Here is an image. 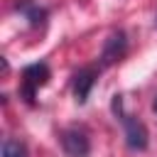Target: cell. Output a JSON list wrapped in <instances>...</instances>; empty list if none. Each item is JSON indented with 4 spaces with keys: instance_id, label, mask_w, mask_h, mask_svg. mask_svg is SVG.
<instances>
[{
    "instance_id": "obj_1",
    "label": "cell",
    "mask_w": 157,
    "mask_h": 157,
    "mask_svg": "<svg viewBox=\"0 0 157 157\" xmlns=\"http://www.w3.org/2000/svg\"><path fill=\"white\" fill-rule=\"evenodd\" d=\"M113 113L118 115V120L123 123V130H125V145L135 152H142L147 150L150 145V135H147V128L142 120H137L135 115H128L123 110V96H113Z\"/></svg>"
},
{
    "instance_id": "obj_7",
    "label": "cell",
    "mask_w": 157,
    "mask_h": 157,
    "mask_svg": "<svg viewBox=\"0 0 157 157\" xmlns=\"http://www.w3.org/2000/svg\"><path fill=\"white\" fill-rule=\"evenodd\" d=\"M2 157H29V152H27V145L22 140L7 137L2 142Z\"/></svg>"
},
{
    "instance_id": "obj_3",
    "label": "cell",
    "mask_w": 157,
    "mask_h": 157,
    "mask_svg": "<svg viewBox=\"0 0 157 157\" xmlns=\"http://www.w3.org/2000/svg\"><path fill=\"white\" fill-rule=\"evenodd\" d=\"M61 150L66 152V157H88L91 140H88L86 130H81V128L64 130L61 132Z\"/></svg>"
},
{
    "instance_id": "obj_4",
    "label": "cell",
    "mask_w": 157,
    "mask_h": 157,
    "mask_svg": "<svg viewBox=\"0 0 157 157\" xmlns=\"http://www.w3.org/2000/svg\"><path fill=\"white\" fill-rule=\"evenodd\" d=\"M128 52V34L123 29H115L108 34V39L103 42V52H101V64L103 66H110L115 64L118 59H123Z\"/></svg>"
},
{
    "instance_id": "obj_2",
    "label": "cell",
    "mask_w": 157,
    "mask_h": 157,
    "mask_svg": "<svg viewBox=\"0 0 157 157\" xmlns=\"http://www.w3.org/2000/svg\"><path fill=\"white\" fill-rule=\"evenodd\" d=\"M49 76H52V71H49V66L44 61L25 66L22 69V78H20V98H25V103L32 105L37 93H39V88L49 83Z\"/></svg>"
},
{
    "instance_id": "obj_5",
    "label": "cell",
    "mask_w": 157,
    "mask_h": 157,
    "mask_svg": "<svg viewBox=\"0 0 157 157\" xmlns=\"http://www.w3.org/2000/svg\"><path fill=\"white\" fill-rule=\"evenodd\" d=\"M96 78H98V69H93V66L78 69L74 74V96H76V103H86L88 101V93H91Z\"/></svg>"
},
{
    "instance_id": "obj_6",
    "label": "cell",
    "mask_w": 157,
    "mask_h": 157,
    "mask_svg": "<svg viewBox=\"0 0 157 157\" xmlns=\"http://www.w3.org/2000/svg\"><path fill=\"white\" fill-rule=\"evenodd\" d=\"M17 10L29 20V25L32 27H42L44 22H47V7H39L37 2H32V0H17Z\"/></svg>"
},
{
    "instance_id": "obj_8",
    "label": "cell",
    "mask_w": 157,
    "mask_h": 157,
    "mask_svg": "<svg viewBox=\"0 0 157 157\" xmlns=\"http://www.w3.org/2000/svg\"><path fill=\"white\" fill-rule=\"evenodd\" d=\"M152 110H155V113H157V98H155V103H152Z\"/></svg>"
}]
</instances>
